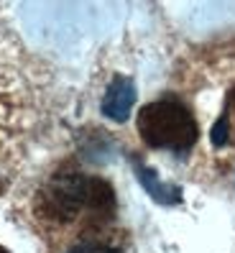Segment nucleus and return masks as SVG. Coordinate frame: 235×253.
<instances>
[{"mask_svg": "<svg viewBox=\"0 0 235 253\" xmlns=\"http://www.w3.org/2000/svg\"><path fill=\"white\" fill-rule=\"evenodd\" d=\"M34 212L46 225H75L87 220L102 225L115 215V192L100 176L64 171L41 187L34 202Z\"/></svg>", "mask_w": 235, "mask_h": 253, "instance_id": "nucleus-1", "label": "nucleus"}, {"mask_svg": "<svg viewBox=\"0 0 235 253\" xmlns=\"http://www.w3.org/2000/svg\"><path fill=\"white\" fill-rule=\"evenodd\" d=\"M138 133L151 148L184 154L199 138V126L182 100L161 97L149 105H143L138 113Z\"/></svg>", "mask_w": 235, "mask_h": 253, "instance_id": "nucleus-2", "label": "nucleus"}, {"mask_svg": "<svg viewBox=\"0 0 235 253\" xmlns=\"http://www.w3.org/2000/svg\"><path fill=\"white\" fill-rule=\"evenodd\" d=\"M207 141L215 151H235V82L223 95V105L210 126Z\"/></svg>", "mask_w": 235, "mask_h": 253, "instance_id": "nucleus-3", "label": "nucleus"}, {"mask_svg": "<svg viewBox=\"0 0 235 253\" xmlns=\"http://www.w3.org/2000/svg\"><path fill=\"white\" fill-rule=\"evenodd\" d=\"M136 102V84L128 77H115L105 92V100H102V115L110 118L115 123L128 121L130 110H133Z\"/></svg>", "mask_w": 235, "mask_h": 253, "instance_id": "nucleus-4", "label": "nucleus"}, {"mask_svg": "<svg viewBox=\"0 0 235 253\" xmlns=\"http://www.w3.org/2000/svg\"><path fill=\"white\" fill-rule=\"evenodd\" d=\"M133 169H136V176H138L141 187L149 192L156 202H161V205H176V202H182V192L176 189V187H171V184H164L156 176V171H151L149 167H143L141 161H133Z\"/></svg>", "mask_w": 235, "mask_h": 253, "instance_id": "nucleus-5", "label": "nucleus"}, {"mask_svg": "<svg viewBox=\"0 0 235 253\" xmlns=\"http://www.w3.org/2000/svg\"><path fill=\"white\" fill-rule=\"evenodd\" d=\"M69 253H123L113 243H100V241H87V243H77L75 248H69Z\"/></svg>", "mask_w": 235, "mask_h": 253, "instance_id": "nucleus-6", "label": "nucleus"}, {"mask_svg": "<svg viewBox=\"0 0 235 253\" xmlns=\"http://www.w3.org/2000/svg\"><path fill=\"white\" fill-rule=\"evenodd\" d=\"M0 253H8V251H5V248H0Z\"/></svg>", "mask_w": 235, "mask_h": 253, "instance_id": "nucleus-7", "label": "nucleus"}]
</instances>
